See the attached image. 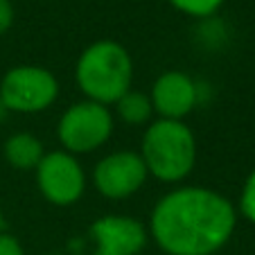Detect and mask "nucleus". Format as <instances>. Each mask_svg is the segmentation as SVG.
Returning a JSON list of instances; mask_svg holds the SVG:
<instances>
[{"instance_id":"f8f14e48","label":"nucleus","mask_w":255,"mask_h":255,"mask_svg":"<svg viewBox=\"0 0 255 255\" xmlns=\"http://www.w3.org/2000/svg\"><path fill=\"white\" fill-rule=\"evenodd\" d=\"M167 2L190 18H210L222 9L226 0H167Z\"/></svg>"},{"instance_id":"7ed1b4c3","label":"nucleus","mask_w":255,"mask_h":255,"mask_svg":"<svg viewBox=\"0 0 255 255\" xmlns=\"http://www.w3.org/2000/svg\"><path fill=\"white\" fill-rule=\"evenodd\" d=\"M197 135L183 120H151L140 140V158L147 174L160 183L176 185L197 165Z\"/></svg>"},{"instance_id":"f257e3e1","label":"nucleus","mask_w":255,"mask_h":255,"mask_svg":"<svg viewBox=\"0 0 255 255\" xmlns=\"http://www.w3.org/2000/svg\"><path fill=\"white\" fill-rule=\"evenodd\" d=\"M237 228V208L226 194L178 185L154 203L149 237L165 255H217Z\"/></svg>"},{"instance_id":"20e7f679","label":"nucleus","mask_w":255,"mask_h":255,"mask_svg":"<svg viewBox=\"0 0 255 255\" xmlns=\"http://www.w3.org/2000/svg\"><path fill=\"white\" fill-rule=\"evenodd\" d=\"M116 131V116L111 106L91 100L75 102L61 113L57 122V138L61 149L72 156L93 154L102 149Z\"/></svg>"},{"instance_id":"0eeeda50","label":"nucleus","mask_w":255,"mask_h":255,"mask_svg":"<svg viewBox=\"0 0 255 255\" xmlns=\"http://www.w3.org/2000/svg\"><path fill=\"white\" fill-rule=\"evenodd\" d=\"M147 167L138 151L118 149L102 156L93 167V185L106 201H125L147 183Z\"/></svg>"},{"instance_id":"423d86ee","label":"nucleus","mask_w":255,"mask_h":255,"mask_svg":"<svg viewBox=\"0 0 255 255\" xmlns=\"http://www.w3.org/2000/svg\"><path fill=\"white\" fill-rule=\"evenodd\" d=\"M34 176L41 197L57 208L75 206L84 197L88 183L79 158L68 154L66 149L45 151V156L34 169Z\"/></svg>"},{"instance_id":"2eb2a0df","label":"nucleus","mask_w":255,"mask_h":255,"mask_svg":"<svg viewBox=\"0 0 255 255\" xmlns=\"http://www.w3.org/2000/svg\"><path fill=\"white\" fill-rule=\"evenodd\" d=\"M14 18H16V11H14L11 0H0V36L11 29Z\"/></svg>"},{"instance_id":"6e6552de","label":"nucleus","mask_w":255,"mask_h":255,"mask_svg":"<svg viewBox=\"0 0 255 255\" xmlns=\"http://www.w3.org/2000/svg\"><path fill=\"white\" fill-rule=\"evenodd\" d=\"M93 255H140L149 242V231L129 215H102L91 224Z\"/></svg>"},{"instance_id":"9d476101","label":"nucleus","mask_w":255,"mask_h":255,"mask_svg":"<svg viewBox=\"0 0 255 255\" xmlns=\"http://www.w3.org/2000/svg\"><path fill=\"white\" fill-rule=\"evenodd\" d=\"M2 156L7 165L18 172H34L41 158L45 156L43 140L36 138L29 131H16L2 144Z\"/></svg>"},{"instance_id":"ddd939ff","label":"nucleus","mask_w":255,"mask_h":255,"mask_svg":"<svg viewBox=\"0 0 255 255\" xmlns=\"http://www.w3.org/2000/svg\"><path fill=\"white\" fill-rule=\"evenodd\" d=\"M235 208H237V215L244 217L246 222L255 226V169H251V174L246 176Z\"/></svg>"},{"instance_id":"4468645a","label":"nucleus","mask_w":255,"mask_h":255,"mask_svg":"<svg viewBox=\"0 0 255 255\" xmlns=\"http://www.w3.org/2000/svg\"><path fill=\"white\" fill-rule=\"evenodd\" d=\"M0 255H25V249L14 235L9 233H0Z\"/></svg>"},{"instance_id":"39448f33","label":"nucleus","mask_w":255,"mask_h":255,"mask_svg":"<svg viewBox=\"0 0 255 255\" xmlns=\"http://www.w3.org/2000/svg\"><path fill=\"white\" fill-rule=\"evenodd\" d=\"M59 97V79L50 68L36 63L14 66L0 79V100L9 113L36 116L48 111Z\"/></svg>"},{"instance_id":"9b49d317","label":"nucleus","mask_w":255,"mask_h":255,"mask_svg":"<svg viewBox=\"0 0 255 255\" xmlns=\"http://www.w3.org/2000/svg\"><path fill=\"white\" fill-rule=\"evenodd\" d=\"M113 111L129 127H144V125H149L151 118H154V106H151L149 95L142 91H133V88L127 91L113 104Z\"/></svg>"},{"instance_id":"f03ea898","label":"nucleus","mask_w":255,"mask_h":255,"mask_svg":"<svg viewBox=\"0 0 255 255\" xmlns=\"http://www.w3.org/2000/svg\"><path fill=\"white\" fill-rule=\"evenodd\" d=\"M75 82L84 100L113 106L133 84V59L122 43L111 39L93 41L75 63Z\"/></svg>"},{"instance_id":"dca6fc26","label":"nucleus","mask_w":255,"mask_h":255,"mask_svg":"<svg viewBox=\"0 0 255 255\" xmlns=\"http://www.w3.org/2000/svg\"><path fill=\"white\" fill-rule=\"evenodd\" d=\"M7 116H9V111H7V106L2 104V100H0V122H5Z\"/></svg>"},{"instance_id":"1a4fd4ad","label":"nucleus","mask_w":255,"mask_h":255,"mask_svg":"<svg viewBox=\"0 0 255 255\" xmlns=\"http://www.w3.org/2000/svg\"><path fill=\"white\" fill-rule=\"evenodd\" d=\"M154 116L160 120H183L197 109L201 88L192 75L183 70H165L154 79L149 88Z\"/></svg>"},{"instance_id":"f3484780","label":"nucleus","mask_w":255,"mask_h":255,"mask_svg":"<svg viewBox=\"0 0 255 255\" xmlns=\"http://www.w3.org/2000/svg\"><path fill=\"white\" fill-rule=\"evenodd\" d=\"M5 231V217H2V210H0V233Z\"/></svg>"}]
</instances>
